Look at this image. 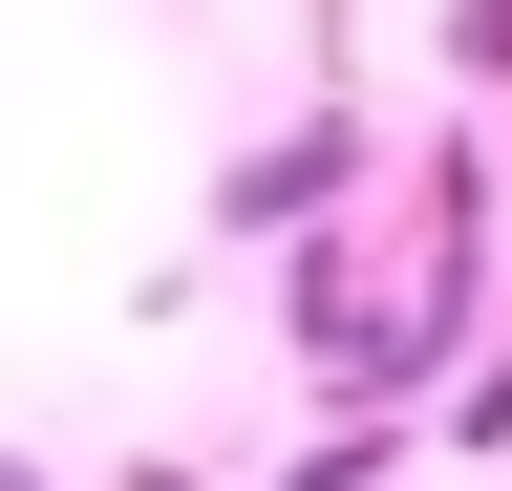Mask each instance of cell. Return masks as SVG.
I'll use <instances>...</instances> for the list:
<instances>
[{
  "mask_svg": "<svg viewBox=\"0 0 512 491\" xmlns=\"http://www.w3.org/2000/svg\"><path fill=\"white\" fill-rule=\"evenodd\" d=\"M320 193H342V129H299V150H235V193H214V214H235V235H278V214H320Z\"/></svg>",
  "mask_w": 512,
  "mask_h": 491,
  "instance_id": "cell-1",
  "label": "cell"
},
{
  "mask_svg": "<svg viewBox=\"0 0 512 491\" xmlns=\"http://www.w3.org/2000/svg\"><path fill=\"white\" fill-rule=\"evenodd\" d=\"M0 491H43V470H22V449H0Z\"/></svg>",
  "mask_w": 512,
  "mask_h": 491,
  "instance_id": "cell-2",
  "label": "cell"
},
{
  "mask_svg": "<svg viewBox=\"0 0 512 491\" xmlns=\"http://www.w3.org/2000/svg\"><path fill=\"white\" fill-rule=\"evenodd\" d=\"M128 491H171V470H128Z\"/></svg>",
  "mask_w": 512,
  "mask_h": 491,
  "instance_id": "cell-3",
  "label": "cell"
}]
</instances>
